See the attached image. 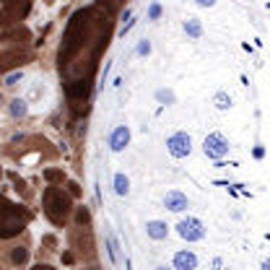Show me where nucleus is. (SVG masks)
I'll list each match as a JSON object with an SVG mask.
<instances>
[{"mask_svg": "<svg viewBox=\"0 0 270 270\" xmlns=\"http://www.w3.org/2000/svg\"><path fill=\"white\" fill-rule=\"evenodd\" d=\"M44 205H47V216L55 223L63 221L65 213H68V208H70V203H68L65 195H63V190H55V187H50L47 192H44Z\"/></svg>", "mask_w": 270, "mask_h": 270, "instance_id": "f257e3e1", "label": "nucleus"}, {"mask_svg": "<svg viewBox=\"0 0 270 270\" xmlns=\"http://www.w3.org/2000/svg\"><path fill=\"white\" fill-rule=\"evenodd\" d=\"M167 151H169L172 159H187L192 154V138H190V132H185V130L172 132L169 138H167Z\"/></svg>", "mask_w": 270, "mask_h": 270, "instance_id": "f03ea898", "label": "nucleus"}, {"mask_svg": "<svg viewBox=\"0 0 270 270\" xmlns=\"http://www.w3.org/2000/svg\"><path fill=\"white\" fill-rule=\"evenodd\" d=\"M177 234L185 239V242H200L205 239V223L195 216H187L177 223Z\"/></svg>", "mask_w": 270, "mask_h": 270, "instance_id": "7ed1b4c3", "label": "nucleus"}, {"mask_svg": "<svg viewBox=\"0 0 270 270\" xmlns=\"http://www.w3.org/2000/svg\"><path fill=\"white\" fill-rule=\"evenodd\" d=\"M203 151H205L208 159L221 161L223 156L229 154V141H226V135H223V132H211V135L203 141Z\"/></svg>", "mask_w": 270, "mask_h": 270, "instance_id": "20e7f679", "label": "nucleus"}, {"mask_svg": "<svg viewBox=\"0 0 270 270\" xmlns=\"http://www.w3.org/2000/svg\"><path fill=\"white\" fill-rule=\"evenodd\" d=\"M164 208H169L172 213H182V211H187V208H190V200H187L185 192L169 190L167 195H164Z\"/></svg>", "mask_w": 270, "mask_h": 270, "instance_id": "39448f33", "label": "nucleus"}, {"mask_svg": "<svg viewBox=\"0 0 270 270\" xmlns=\"http://www.w3.org/2000/svg\"><path fill=\"white\" fill-rule=\"evenodd\" d=\"M127 146H130V127L127 125H117L112 130V135H109V148L114 154H119V151H125Z\"/></svg>", "mask_w": 270, "mask_h": 270, "instance_id": "423d86ee", "label": "nucleus"}, {"mask_svg": "<svg viewBox=\"0 0 270 270\" xmlns=\"http://www.w3.org/2000/svg\"><path fill=\"white\" fill-rule=\"evenodd\" d=\"M174 270H198V254L190 249L174 252Z\"/></svg>", "mask_w": 270, "mask_h": 270, "instance_id": "0eeeda50", "label": "nucleus"}, {"mask_svg": "<svg viewBox=\"0 0 270 270\" xmlns=\"http://www.w3.org/2000/svg\"><path fill=\"white\" fill-rule=\"evenodd\" d=\"M146 234H148V239H154V242H164V239L169 236L167 221H159V218L148 221V223H146Z\"/></svg>", "mask_w": 270, "mask_h": 270, "instance_id": "6e6552de", "label": "nucleus"}, {"mask_svg": "<svg viewBox=\"0 0 270 270\" xmlns=\"http://www.w3.org/2000/svg\"><path fill=\"white\" fill-rule=\"evenodd\" d=\"M182 29H185V34L190 39H200L203 37V24H200V19H187L182 24Z\"/></svg>", "mask_w": 270, "mask_h": 270, "instance_id": "1a4fd4ad", "label": "nucleus"}, {"mask_svg": "<svg viewBox=\"0 0 270 270\" xmlns=\"http://www.w3.org/2000/svg\"><path fill=\"white\" fill-rule=\"evenodd\" d=\"M68 96L70 99H86L88 96V81H76V83H70L68 86Z\"/></svg>", "mask_w": 270, "mask_h": 270, "instance_id": "9d476101", "label": "nucleus"}, {"mask_svg": "<svg viewBox=\"0 0 270 270\" xmlns=\"http://www.w3.org/2000/svg\"><path fill=\"white\" fill-rule=\"evenodd\" d=\"M21 231V221L19 218H6L0 221V236H13Z\"/></svg>", "mask_w": 270, "mask_h": 270, "instance_id": "9b49d317", "label": "nucleus"}, {"mask_svg": "<svg viewBox=\"0 0 270 270\" xmlns=\"http://www.w3.org/2000/svg\"><path fill=\"white\" fill-rule=\"evenodd\" d=\"M114 192L119 195V198L130 195V179H127L122 172H117V174H114Z\"/></svg>", "mask_w": 270, "mask_h": 270, "instance_id": "f8f14e48", "label": "nucleus"}, {"mask_svg": "<svg viewBox=\"0 0 270 270\" xmlns=\"http://www.w3.org/2000/svg\"><path fill=\"white\" fill-rule=\"evenodd\" d=\"M11 114H13V117H26V114H29L26 99H13V101H11Z\"/></svg>", "mask_w": 270, "mask_h": 270, "instance_id": "ddd939ff", "label": "nucleus"}, {"mask_svg": "<svg viewBox=\"0 0 270 270\" xmlns=\"http://www.w3.org/2000/svg\"><path fill=\"white\" fill-rule=\"evenodd\" d=\"M156 101L159 104H167V107H169V104L177 101V96H174L172 88H159V91H156Z\"/></svg>", "mask_w": 270, "mask_h": 270, "instance_id": "4468645a", "label": "nucleus"}, {"mask_svg": "<svg viewBox=\"0 0 270 270\" xmlns=\"http://www.w3.org/2000/svg\"><path fill=\"white\" fill-rule=\"evenodd\" d=\"M213 104H216V109H231V96L226 91H218L213 96Z\"/></svg>", "mask_w": 270, "mask_h": 270, "instance_id": "2eb2a0df", "label": "nucleus"}, {"mask_svg": "<svg viewBox=\"0 0 270 270\" xmlns=\"http://www.w3.org/2000/svg\"><path fill=\"white\" fill-rule=\"evenodd\" d=\"M26 260H29V252L24 247H19L16 252H13V262H16V265H24Z\"/></svg>", "mask_w": 270, "mask_h": 270, "instance_id": "dca6fc26", "label": "nucleus"}, {"mask_svg": "<svg viewBox=\"0 0 270 270\" xmlns=\"http://www.w3.org/2000/svg\"><path fill=\"white\" fill-rule=\"evenodd\" d=\"M135 52H138L141 57H148V55H151V42H148V39H141V44H138V50H135Z\"/></svg>", "mask_w": 270, "mask_h": 270, "instance_id": "f3484780", "label": "nucleus"}, {"mask_svg": "<svg viewBox=\"0 0 270 270\" xmlns=\"http://www.w3.org/2000/svg\"><path fill=\"white\" fill-rule=\"evenodd\" d=\"M159 16H161V6H159V3H154L151 8H148V21H156Z\"/></svg>", "mask_w": 270, "mask_h": 270, "instance_id": "a211bd4d", "label": "nucleus"}, {"mask_svg": "<svg viewBox=\"0 0 270 270\" xmlns=\"http://www.w3.org/2000/svg\"><path fill=\"white\" fill-rule=\"evenodd\" d=\"M21 78H24V73H21V70H19V73H11V76L6 78V83H8V86H16Z\"/></svg>", "mask_w": 270, "mask_h": 270, "instance_id": "6ab92c4d", "label": "nucleus"}, {"mask_svg": "<svg viewBox=\"0 0 270 270\" xmlns=\"http://www.w3.org/2000/svg\"><path fill=\"white\" fill-rule=\"evenodd\" d=\"M211 267H213V270H226V262H223L221 257H213V260H211Z\"/></svg>", "mask_w": 270, "mask_h": 270, "instance_id": "aec40b11", "label": "nucleus"}, {"mask_svg": "<svg viewBox=\"0 0 270 270\" xmlns=\"http://www.w3.org/2000/svg\"><path fill=\"white\" fill-rule=\"evenodd\" d=\"M195 6H200V8H213L216 0H195Z\"/></svg>", "mask_w": 270, "mask_h": 270, "instance_id": "412c9836", "label": "nucleus"}, {"mask_svg": "<svg viewBox=\"0 0 270 270\" xmlns=\"http://www.w3.org/2000/svg\"><path fill=\"white\" fill-rule=\"evenodd\" d=\"M260 270H270V257H265V260H262V265H260Z\"/></svg>", "mask_w": 270, "mask_h": 270, "instance_id": "4be33fe9", "label": "nucleus"}, {"mask_svg": "<svg viewBox=\"0 0 270 270\" xmlns=\"http://www.w3.org/2000/svg\"><path fill=\"white\" fill-rule=\"evenodd\" d=\"M156 270H169V267H167V265H159V267H156Z\"/></svg>", "mask_w": 270, "mask_h": 270, "instance_id": "5701e85b", "label": "nucleus"}]
</instances>
